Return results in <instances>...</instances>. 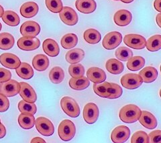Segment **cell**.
Listing matches in <instances>:
<instances>
[{
    "mask_svg": "<svg viewBox=\"0 0 161 143\" xmlns=\"http://www.w3.org/2000/svg\"><path fill=\"white\" fill-rule=\"evenodd\" d=\"M148 136L150 139V142L161 143V130H157L151 132Z\"/></svg>",
    "mask_w": 161,
    "mask_h": 143,
    "instance_id": "ee69618b",
    "label": "cell"
},
{
    "mask_svg": "<svg viewBox=\"0 0 161 143\" xmlns=\"http://www.w3.org/2000/svg\"><path fill=\"white\" fill-rule=\"evenodd\" d=\"M16 72L20 77L24 80H29L34 76V70L29 64L26 62H22L19 66L16 69Z\"/></svg>",
    "mask_w": 161,
    "mask_h": 143,
    "instance_id": "484cf974",
    "label": "cell"
},
{
    "mask_svg": "<svg viewBox=\"0 0 161 143\" xmlns=\"http://www.w3.org/2000/svg\"><path fill=\"white\" fill-rule=\"evenodd\" d=\"M19 89L20 84L12 79L0 84V93L7 97H13L17 95Z\"/></svg>",
    "mask_w": 161,
    "mask_h": 143,
    "instance_id": "52a82bcc",
    "label": "cell"
},
{
    "mask_svg": "<svg viewBox=\"0 0 161 143\" xmlns=\"http://www.w3.org/2000/svg\"><path fill=\"white\" fill-rule=\"evenodd\" d=\"M141 110L135 105H127L123 106L119 110L120 120L125 123L131 124L136 122L141 115Z\"/></svg>",
    "mask_w": 161,
    "mask_h": 143,
    "instance_id": "6da1fadb",
    "label": "cell"
},
{
    "mask_svg": "<svg viewBox=\"0 0 161 143\" xmlns=\"http://www.w3.org/2000/svg\"><path fill=\"white\" fill-rule=\"evenodd\" d=\"M107 70L112 74H119L124 70V64L116 59H109L106 62Z\"/></svg>",
    "mask_w": 161,
    "mask_h": 143,
    "instance_id": "4316f807",
    "label": "cell"
},
{
    "mask_svg": "<svg viewBox=\"0 0 161 143\" xmlns=\"http://www.w3.org/2000/svg\"><path fill=\"white\" fill-rule=\"evenodd\" d=\"M142 81L145 83H151L154 82L158 77V71L152 66H148L143 68L139 73Z\"/></svg>",
    "mask_w": 161,
    "mask_h": 143,
    "instance_id": "7402d4cb",
    "label": "cell"
},
{
    "mask_svg": "<svg viewBox=\"0 0 161 143\" xmlns=\"http://www.w3.org/2000/svg\"><path fill=\"white\" fill-rule=\"evenodd\" d=\"M76 133V127L70 120H64L60 123L58 128V134L60 139L64 141L71 140Z\"/></svg>",
    "mask_w": 161,
    "mask_h": 143,
    "instance_id": "7a4b0ae2",
    "label": "cell"
},
{
    "mask_svg": "<svg viewBox=\"0 0 161 143\" xmlns=\"http://www.w3.org/2000/svg\"><path fill=\"white\" fill-rule=\"evenodd\" d=\"M156 21H157V25L161 28V13H158L156 17Z\"/></svg>",
    "mask_w": 161,
    "mask_h": 143,
    "instance_id": "681fc988",
    "label": "cell"
},
{
    "mask_svg": "<svg viewBox=\"0 0 161 143\" xmlns=\"http://www.w3.org/2000/svg\"><path fill=\"white\" fill-rule=\"evenodd\" d=\"M2 23H0V31H1V29H2Z\"/></svg>",
    "mask_w": 161,
    "mask_h": 143,
    "instance_id": "f5cc1de1",
    "label": "cell"
},
{
    "mask_svg": "<svg viewBox=\"0 0 161 143\" xmlns=\"http://www.w3.org/2000/svg\"><path fill=\"white\" fill-rule=\"evenodd\" d=\"M139 122L146 129H154L157 126V120L156 117L150 112L143 110L141 112Z\"/></svg>",
    "mask_w": 161,
    "mask_h": 143,
    "instance_id": "e0dca14e",
    "label": "cell"
},
{
    "mask_svg": "<svg viewBox=\"0 0 161 143\" xmlns=\"http://www.w3.org/2000/svg\"><path fill=\"white\" fill-rule=\"evenodd\" d=\"M2 19L3 22L6 23L7 25L13 27L17 26L20 22V19L18 15L14 12L10 10L4 12L2 16Z\"/></svg>",
    "mask_w": 161,
    "mask_h": 143,
    "instance_id": "f546056e",
    "label": "cell"
},
{
    "mask_svg": "<svg viewBox=\"0 0 161 143\" xmlns=\"http://www.w3.org/2000/svg\"><path fill=\"white\" fill-rule=\"evenodd\" d=\"M160 98H161V89H160Z\"/></svg>",
    "mask_w": 161,
    "mask_h": 143,
    "instance_id": "db71d44e",
    "label": "cell"
},
{
    "mask_svg": "<svg viewBox=\"0 0 161 143\" xmlns=\"http://www.w3.org/2000/svg\"><path fill=\"white\" fill-rule=\"evenodd\" d=\"M130 135V130L126 126L115 127L111 134V139L115 143H122L126 141Z\"/></svg>",
    "mask_w": 161,
    "mask_h": 143,
    "instance_id": "7c38bea8",
    "label": "cell"
},
{
    "mask_svg": "<svg viewBox=\"0 0 161 143\" xmlns=\"http://www.w3.org/2000/svg\"><path fill=\"white\" fill-rule=\"evenodd\" d=\"M6 135V129L3 125L0 123V139H2Z\"/></svg>",
    "mask_w": 161,
    "mask_h": 143,
    "instance_id": "bcb514c9",
    "label": "cell"
},
{
    "mask_svg": "<svg viewBox=\"0 0 161 143\" xmlns=\"http://www.w3.org/2000/svg\"><path fill=\"white\" fill-rule=\"evenodd\" d=\"M18 46L24 51H32L36 50L40 45V42L36 37L23 36L20 38L17 42Z\"/></svg>",
    "mask_w": 161,
    "mask_h": 143,
    "instance_id": "8fae6325",
    "label": "cell"
},
{
    "mask_svg": "<svg viewBox=\"0 0 161 143\" xmlns=\"http://www.w3.org/2000/svg\"><path fill=\"white\" fill-rule=\"evenodd\" d=\"M160 72H161V66H160Z\"/></svg>",
    "mask_w": 161,
    "mask_h": 143,
    "instance_id": "11a10c76",
    "label": "cell"
},
{
    "mask_svg": "<svg viewBox=\"0 0 161 143\" xmlns=\"http://www.w3.org/2000/svg\"><path fill=\"white\" fill-rule=\"evenodd\" d=\"M83 38L85 40L90 44H96L99 43L102 38L101 33L95 29H88L84 32Z\"/></svg>",
    "mask_w": 161,
    "mask_h": 143,
    "instance_id": "1f68e13d",
    "label": "cell"
},
{
    "mask_svg": "<svg viewBox=\"0 0 161 143\" xmlns=\"http://www.w3.org/2000/svg\"><path fill=\"white\" fill-rule=\"evenodd\" d=\"M122 41V36L118 32H109L105 36L102 42L103 48L106 50H114L117 48Z\"/></svg>",
    "mask_w": 161,
    "mask_h": 143,
    "instance_id": "ba28073f",
    "label": "cell"
},
{
    "mask_svg": "<svg viewBox=\"0 0 161 143\" xmlns=\"http://www.w3.org/2000/svg\"><path fill=\"white\" fill-rule=\"evenodd\" d=\"M78 43V38L75 33H67L64 35L60 41V43L63 48L69 50L77 46Z\"/></svg>",
    "mask_w": 161,
    "mask_h": 143,
    "instance_id": "4dcf8cb0",
    "label": "cell"
},
{
    "mask_svg": "<svg viewBox=\"0 0 161 143\" xmlns=\"http://www.w3.org/2000/svg\"><path fill=\"white\" fill-rule=\"evenodd\" d=\"M40 32L39 24L34 21H27L20 27V33L23 36L36 37Z\"/></svg>",
    "mask_w": 161,
    "mask_h": 143,
    "instance_id": "5bb4252c",
    "label": "cell"
},
{
    "mask_svg": "<svg viewBox=\"0 0 161 143\" xmlns=\"http://www.w3.org/2000/svg\"><path fill=\"white\" fill-rule=\"evenodd\" d=\"M69 73L72 78H79L84 76L85 68L80 64H73L69 67Z\"/></svg>",
    "mask_w": 161,
    "mask_h": 143,
    "instance_id": "ab89813d",
    "label": "cell"
},
{
    "mask_svg": "<svg viewBox=\"0 0 161 143\" xmlns=\"http://www.w3.org/2000/svg\"><path fill=\"white\" fill-rule=\"evenodd\" d=\"M4 13V9H3V8L0 5V18H2L3 14Z\"/></svg>",
    "mask_w": 161,
    "mask_h": 143,
    "instance_id": "f907efd6",
    "label": "cell"
},
{
    "mask_svg": "<svg viewBox=\"0 0 161 143\" xmlns=\"http://www.w3.org/2000/svg\"><path fill=\"white\" fill-rule=\"evenodd\" d=\"M99 110L97 106L93 102H89L85 106L83 116L85 121L88 124H94L98 119Z\"/></svg>",
    "mask_w": 161,
    "mask_h": 143,
    "instance_id": "9c48e42d",
    "label": "cell"
},
{
    "mask_svg": "<svg viewBox=\"0 0 161 143\" xmlns=\"http://www.w3.org/2000/svg\"><path fill=\"white\" fill-rule=\"evenodd\" d=\"M32 65L37 71H44L48 68L49 60L48 57L44 54H38L33 58Z\"/></svg>",
    "mask_w": 161,
    "mask_h": 143,
    "instance_id": "cb8c5ba5",
    "label": "cell"
},
{
    "mask_svg": "<svg viewBox=\"0 0 161 143\" xmlns=\"http://www.w3.org/2000/svg\"><path fill=\"white\" fill-rule=\"evenodd\" d=\"M47 8L53 13H59L63 8L61 0H45Z\"/></svg>",
    "mask_w": 161,
    "mask_h": 143,
    "instance_id": "60d3db41",
    "label": "cell"
},
{
    "mask_svg": "<svg viewBox=\"0 0 161 143\" xmlns=\"http://www.w3.org/2000/svg\"><path fill=\"white\" fill-rule=\"evenodd\" d=\"M9 107V102L7 96L0 93V112H4L8 110Z\"/></svg>",
    "mask_w": 161,
    "mask_h": 143,
    "instance_id": "7bdbcfd3",
    "label": "cell"
},
{
    "mask_svg": "<svg viewBox=\"0 0 161 143\" xmlns=\"http://www.w3.org/2000/svg\"><path fill=\"white\" fill-rule=\"evenodd\" d=\"M18 109L21 113L34 115L36 114L37 108L34 103L28 102L25 100H21L18 103Z\"/></svg>",
    "mask_w": 161,
    "mask_h": 143,
    "instance_id": "e575fe53",
    "label": "cell"
},
{
    "mask_svg": "<svg viewBox=\"0 0 161 143\" xmlns=\"http://www.w3.org/2000/svg\"><path fill=\"white\" fill-rule=\"evenodd\" d=\"M0 63L3 66L9 69L18 68L21 62L19 58L15 54L11 53H3L0 55Z\"/></svg>",
    "mask_w": 161,
    "mask_h": 143,
    "instance_id": "9a60e30c",
    "label": "cell"
},
{
    "mask_svg": "<svg viewBox=\"0 0 161 143\" xmlns=\"http://www.w3.org/2000/svg\"><path fill=\"white\" fill-rule=\"evenodd\" d=\"M154 7L156 10L161 13V0H155L154 2Z\"/></svg>",
    "mask_w": 161,
    "mask_h": 143,
    "instance_id": "7dc6e473",
    "label": "cell"
},
{
    "mask_svg": "<svg viewBox=\"0 0 161 143\" xmlns=\"http://www.w3.org/2000/svg\"><path fill=\"white\" fill-rule=\"evenodd\" d=\"M42 48L45 54L50 57L58 56L60 52V48L57 42L53 39H45L42 44Z\"/></svg>",
    "mask_w": 161,
    "mask_h": 143,
    "instance_id": "44dd1931",
    "label": "cell"
},
{
    "mask_svg": "<svg viewBox=\"0 0 161 143\" xmlns=\"http://www.w3.org/2000/svg\"><path fill=\"white\" fill-rule=\"evenodd\" d=\"M69 84L70 87L75 90H85L90 85L89 80L84 76L79 78H72L70 79Z\"/></svg>",
    "mask_w": 161,
    "mask_h": 143,
    "instance_id": "603a6c76",
    "label": "cell"
},
{
    "mask_svg": "<svg viewBox=\"0 0 161 143\" xmlns=\"http://www.w3.org/2000/svg\"><path fill=\"white\" fill-rule=\"evenodd\" d=\"M132 143H148L150 142L149 136L147 132L144 131H137L134 132L132 139H131Z\"/></svg>",
    "mask_w": 161,
    "mask_h": 143,
    "instance_id": "b9f144b4",
    "label": "cell"
},
{
    "mask_svg": "<svg viewBox=\"0 0 161 143\" xmlns=\"http://www.w3.org/2000/svg\"><path fill=\"white\" fill-rule=\"evenodd\" d=\"M0 123H1V120H0Z\"/></svg>",
    "mask_w": 161,
    "mask_h": 143,
    "instance_id": "6f0895ef",
    "label": "cell"
},
{
    "mask_svg": "<svg viewBox=\"0 0 161 143\" xmlns=\"http://www.w3.org/2000/svg\"><path fill=\"white\" fill-rule=\"evenodd\" d=\"M19 84L20 89L19 93L22 99L28 102L34 103L36 102L37 100V95L34 88L26 82H22Z\"/></svg>",
    "mask_w": 161,
    "mask_h": 143,
    "instance_id": "4fadbf2b",
    "label": "cell"
},
{
    "mask_svg": "<svg viewBox=\"0 0 161 143\" xmlns=\"http://www.w3.org/2000/svg\"><path fill=\"white\" fill-rule=\"evenodd\" d=\"M132 19V15L126 9H120L114 14V20L118 26H126Z\"/></svg>",
    "mask_w": 161,
    "mask_h": 143,
    "instance_id": "2e32d148",
    "label": "cell"
},
{
    "mask_svg": "<svg viewBox=\"0 0 161 143\" xmlns=\"http://www.w3.org/2000/svg\"><path fill=\"white\" fill-rule=\"evenodd\" d=\"M122 85L128 90H134L140 87L142 84V79L136 74H126L121 78Z\"/></svg>",
    "mask_w": 161,
    "mask_h": 143,
    "instance_id": "5b68a950",
    "label": "cell"
},
{
    "mask_svg": "<svg viewBox=\"0 0 161 143\" xmlns=\"http://www.w3.org/2000/svg\"><path fill=\"white\" fill-rule=\"evenodd\" d=\"M85 52L80 48H75L71 50H69L66 54L65 59L71 64L79 63L84 58Z\"/></svg>",
    "mask_w": 161,
    "mask_h": 143,
    "instance_id": "d4e9b609",
    "label": "cell"
},
{
    "mask_svg": "<svg viewBox=\"0 0 161 143\" xmlns=\"http://www.w3.org/2000/svg\"><path fill=\"white\" fill-rule=\"evenodd\" d=\"M14 38L11 33L7 32L0 33V49L1 50H9L14 46Z\"/></svg>",
    "mask_w": 161,
    "mask_h": 143,
    "instance_id": "83f0119b",
    "label": "cell"
},
{
    "mask_svg": "<svg viewBox=\"0 0 161 143\" xmlns=\"http://www.w3.org/2000/svg\"><path fill=\"white\" fill-rule=\"evenodd\" d=\"M123 3H132L134 0H121Z\"/></svg>",
    "mask_w": 161,
    "mask_h": 143,
    "instance_id": "816d5d0a",
    "label": "cell"
},
{
    "mask_svg": "<svg viewBox=\"0 0 161 143\" xmlns=\"http://www.w3.org/2000/svg\"><path fill=\"white\" fill-rule=\"evenodd\" d=\"M115 1H119V0H115Z\"/></svg>",
    "mask_w": 161,
    "mask_h": 143,
    "instance_id": "9f6ffc18",
    "label": "cell"
},
{
    "mask_svg": "<svg viewBox=\"0 0 161 143\" xmlns=\"http://www.w3.org/2000/svg\"><path fill=\"white\" fill-rule=\"evenodd\" d=\"M122 88L120 86L115 83H110V86L108 89V98L109 99H115V98H119L122 96Z\"/></svg>",
    "mask_w": 161,
    "mask_h": 143,
    "instance_id": "f35d334b",
    "label": "cell"
},
{
    "mask_svg": "<svg viewBox=\"0 0 161 143\" xmlns=\"http://www.w3.org/2000/svg\"><path fill=\"white\" fill-rule=\"evenodd\" d=\"M145 64L144 58L141 56L132 57L128 60L127 68L132 71H137L142 68Z\"/></svg>",
    "mask_w": 161,
    "mask_h": 143,
    "instance_id": "d6a6232c",
    "label": "cell"
},
{
    "mask_svg": "<svg viewBox=\"0 0 161 143\" xmlns=\"http://www.w3.org/2000/svg\"><path fill=\"white\" fill-rule=\"evenodd\" d=\"M115 57L121 61H128L133 56V52L130 48L122 46L118 48L115 52Z\"/></svg>",
    "mask_w": 161,
    "mask_h": 143,
    "instance_id": "74e56055",
    "label": "cell"
},
{
    "mask_svg": "<svg viewBox=\"0 0 161 143\" xmlns=\"http://www.w3.org/2000/svg\"><path fill=\"white\" fill-rule=\"evenodd\" d=\"M146 47L150 52H157L161 49V35L151 36L146 43Z\"/></svg>",
    "mask_w": 161,
    "mask_h": 143,
    "instance_id": "836d02e7",
    "label": "cell"
},
{
    "mask_svg": "<svg viewBox=\"0 0 161 143\" xmlns=\"http://www.w3.org/2000/svg\"><path fill=\"white\" fill-rule=\"evenodd\" d=\"M50 80L54 84H60L62 82L64 78V72L60 67H54L49 73Z\"/></svg>",
    "mask_w": 161,
    "mask_h": 143,
    "instance_id": "d590c367",
    "label": "cell"
},
{
    "mask_svg": "<svg viewBox=\"0 0 161 143\" xmlns=\"http://www.w3.org/2000/svg\"><path fill=\"white\" fill-rule=\"evenodd\" d=\"M75 6L79 12L86 14L94 12L97 8L95 0H77Z\"/></svg>",
    "mask_w": 161,
    "mask_h": 143,
    "instance_id": "d6986e66",
    "label": "cell"
},
{
    "mask_svg": "<svg viewBox=\"0 0 161 143\" xmlns=\"http://www.w3.org/2000/svg\"><path fill=\"white\" fill-rule=\"evenodd\" d=\"M35 125L38 132L43 136H51L54 132V127L53 122L47 118L38 117L35 120Z\"/></svg>",
    "mask_w": 161,
    "mask_h": 143,
    "instance_id": "277c9868",
    "label": "cell"
},
{
    "mask_svg": "<svg viewBox=\"0 0 161 143\" xmlns=\"http://www.w3.org/2000/svg\"><path fill=\"white\" fill-rule=\"evenodd\" d=\"M31 142H46V141L40 137H35L31 140Z\"/></svg>",
    "mask_w": 161,
    "mask_h": 143,
    "instance_id": "c3c4849f",
    "label": "cell"
},
{
    "mask_svg": "<svg viewBox=\"0 0 161 143\" xmlns=\"http://www.w3.org/2000/svg\"><path fill=\"white\" fill-rule=\"evenodd\" d=\"M110 86V83L108 82H103L93 84V88L94 92L102 98H108V89Z\"/></svg>",
    "mask_w": 161,
    "mask_h": 143,
    "instance_id": "8d00e7d4",
    "label": "cell"
},
{
    "mask_svg": "<svg viewBox=\"0 0 161 143\" xmlns=\"http://www.w3.org/2000/svg\"><path fill=\"white\" fill-rule=\"evenodd\" d=\"M19 126L24 129H30L35 125V118L34 115L21 113L18 116Z\"/></svg>",
    "mask_w": 161,
    "mask_h": 143,
    "instance_id": "f1b7e54d",
    "label": "cell"
},
{
    "mask_svg": "<svg viewBox=\"0 0 161 143\" xmlns=\"http://www.w3.org/2000/svg\"><path fill=\"white\" fill-rule=\"evenodd\" d=\"M59 16L61 21L67 26L76 25L79 20L78 15L74 9L70 7H63L59 12Z\"/></svg>",
    "mask_w": 161,
    "mask_h": 143,
    "instance_id": "30bf717a",
    "label": "cell"
},
{
    "mask_svg": "<svg viewBox=\"0 0 161 143\" xmlns=\"http://www.w3.org/2000/svg\"><path fill=\"white\" fill-rule=\"evenodd\" d=\"M87 78L95 84L101 83L106 79V74L99 68L92 67L89 68L87 72Z\"/></svg>",
    "mask_w": 161,
    "mask_h": 143,
    "instance_id": "ac0fdd59",
    "label": "cell"
},
{
    "mask_svg": "<svg viewBox=\"0 0 161 143\" xmlns=\"http://www.w3.org/2000/svg\"><path fill=\"white\" fill-rule=\"evenodd\" d=\"M124 42L125 45L135 50H142L146 47L147 40L142 36L138 34H128L124 38Z\"/></svg>",
    "mask_w": 161,
    "mask_h": 143,
    "instance_id": "8992f818",
    "label": "cell"
},
{
    "mask_svg": "<svg viewBox=\"0 0 161 143\" xmlns=\"http://www.w3.org/2000/svg\"><path fill=\"white\" fill-rule=\"evenodd\" d=\"M60 106L65 114L70 117L77 118L80 115L79 106L71 97H63L60 100Z\"/></svg>",
    "mask_w": 161,
    "mask_h": 143,
    "instance_id": "3957f363",
    "label": "cell"
},
{
    "mask_svg": "<svg viewBox=\"0 0 161 143\" xmlns=\"http://www.w3.org/2000/svg\"><path fill=\"white\" fill-rule=\"evenodd\" d=\"M12 78V73L7 69L0 68V83L8 81Z\"/></svg>",
    "mask_w": 161,
    "mask_h": 143,
    "instance_id": "f6af8a7d",
    "label": "cell"
},
{
    "mask_svg": "<svg viewBox=\"0 0 161 143\" xmlns=\"http://www.w3.org/2000/svg\"><path fill=\"white\" fill-rule=\"evenodd\" d=\"M19 11L24 18H31L38 13V6L34 2H28L22 5Z\"/></svg>",
    "mask_w": 161,
    "mask_h": 143,
    "instance_id": "ffe728a7",
    "label": "cell"
}]
</instances>
